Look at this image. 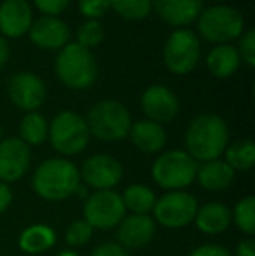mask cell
Instances as JSON below:
<instances>
[{
    "label": "cell",
    "mask_w": 255,
    "mask_h": 256,
    "mask_svg": "<svg viewBox=\"0 0 255 256\" xmlns=\"http://www.w3.org/2000/svg\"><path fill=\"white\" fill-rule=\"evenodd\" d=\"M197 32L201 38L213 46L231 44L245 32V18L232 6H211L201 10L197 18Z\"/></svg>",
    "instance_id": "obj_5"
},
{
    "label": "cell",
    "mask_w": 255,
    "mask_h": 256,
    "mask_svg": "<svg viewBox=\"0 0 255 256\" xmlns=\"http://www.w3.org/2000/svg\"><path fill=\"white\" fill-rule=\"evenodd\" d=\"M91 237H93V228L86 220H75L65 230V240L72 248L86 246Z\"/></svg>",
    "instance_id": "obj_30"
},
{
    "label": "cell",
    "mask_w": 255,
    "mask_h": 256,
    "mask_svg": "<svg viewBox=\"0 0 255 256\" xmlns=\"http://www.w3.org/2000/svg\"><path fill=\"white\" fill-rule=\"evenodd\" d=\"M231 220L234 225L245 236L252 237L255 234V197L245 196L236 202L234 209L231 211Z\"/></svg>",
    "instance_id": "obj_27"
},
{
    "label": "cell",
    "mask_w": 255,
    "mask_h": 256,
    "mask_svg": "<svg viewBox=\"0 0 255 256\" xmlns=\"http://www.w3.org/2000/svg\"><path fill=\"white\" fill-rule=\"evenodd\" d=\"M232 256H255V240L252 237H246L236 246V253Z\"/></svg>",
    "instance_id": "obj_37"
},
{
    "label": "cell",
    "mask_w": 255,
    "mask_h": 256,
    "mask_svg": "<svg viewBox=\"0 0 255 256\" xmlns=\"http://www.w3.org/2000/svg\"><path fill=\"white\" fill-rule=\"evenodd\" d=\"M197 199L187 190H175L157 197L152 209V220L156 225L170 230H180L194 222L197 212Z\"/></svg>",
    "instance_id": "obj_9"
},
{
    "label": "cell",
    "mask_w": 255,
    "mask_h": 256,
    "mask_svg": "<svg viewBox=\"0 0 255 256\" xmlns=\"http://www.w3.org/2000/svg\"><path fill=\"white\" fill-rule=\"evenodd\" d=\"M34 23V10L27 0L0 2V35L4 38H20L28 34Z\"/></svg>",
    "instance_id": "obj_17"
},
{
    "label": "cell",
    "mask_w": 255,
    "mask_h": 256,
    "mask_svg": "<svg viewBox=\"0 0 255 256\" xmlns=\"http://www.w3.org/2000/svg\"><path fill=\"white\" fill-rule=\"evenodd\" d=\"M0 140H2V124H0Z\"/></svg>",
    "instance_id": "obj_40"
},
{
    "label": "cell",
    "mask_w": 255,
    "mask_h": 256,
    "mask_svg": "<svg viewBox=\"0 0 255 256\" xmlns=\"http://www.w3.org/2000/svg\"><path fill=\"white\" fill-rule=\"evenodd\" d=\"M56 242V234L46 223H34L20 234L18 246L23 253L41 254L49 251Z\"/></svg>",
    "instance_id": "obj_23"
},
{
    "label": "cell",
    "mask_w": 255,
    "mask_h": 256,
    "mask_svg": "<svg viewBox=\"0 0 255 256\" xmlns=\"http://www.w3.org/2000/svg\"><path fill=\"white\" fill-rule=\"evenodd\" d=\"M7 96L11 103L23 112H37L48 98L46 84L37 74L18 72L7 82Z\"/></svg>",
    "instance_id": "obj_12"
},
{
    "label": "cell",
    "mask_w": 255,
    "mask_h": 256,
    "mask_svg": "<svg viewBox=\"0 0 255 256\" xmlns=\"http://www.w3.org/2000/svg\"><path fill=\"white\" fill-rule=\"evenodd\" d=\"M81 186L79 168L63 157H53L41 162L32 176V188L41 199L60 202L72 197Z\"/></svg>",
    "instance_id": "obj_2"
},
{
    "label": "cell",
    "mask_w": 255,
    "mask_h": 256,
    "mask_svg": "<svg viewBox=\"0 0 255 256\" xmlns=\"http://www.w3.org/2000/svg\"><path fill=\"white\" fill-rule=\"evenodd\" d=\"M77 44L82 46V48L89 49L91 51L93 48L100 46L105 38V30H103V24L100 21L95 20H86L81 26L77 28Z\"/></svg>",
    "instance_id": "obj_29"
},
{
    "label": "cell",
    "mask_w": 255,
    "mask_h": 256,
    "mask_svg": "<svg viewBox=\"0 0 255 256\" xmlns=\"http://www.w3.org/2000/svg\"><path fill=\"white\" fill-rule=\"evenodd\" d=\"M140 106L149 120L157 124H168L178 115L180 102L170 88L163 84H154L143 91L140 98Z\"/></svg>",
    "instance_id": "obj_14"
},
{
    "label": "cell",
    "mask_w": 255,
    "mask_h": 256,
    "mask_svg": "<svg viewBox=\"0 0 255 256\" xmlns=\"http://www.w3.org/2000/svg\"><path fill=\"white\" fill-rule=\"evenodd\" d=\"M82 214L93 230H110L123 222L126 208L116 190H96L86 197Z\"/></svg>",
    "instance_id": "obj_10"
},
{
    "label": "cell",
    "mask_w": 255,
    "mask_h": 256,
    "mask_svg": "<svg viewBox=\"0 0 255 256\" xmlns=\"http://www.w3.org/2000/svg\"><path fill=\"white\" fill-rule=\"evenodd\" d=\"M109 6L128 21L145 20L152 12V0H109Z\"/></svg>",
    "instance_id": "obj_28"
},
{
    "label": "cell",
    "mask_w": 255,
    "mask_h": 256,
    "mask_svg": "<svg viewBox=\"0 0 255 256\" xmlns=\"http://www.w3.org/2000/svg\"><path fill=\"white\" fill-rule=\"evenodd\" d=\"M89 134L107 143L123 142L131 129V114L117 100H102L89 108L86 117Z\"/></svg>",
    "instance_id": "obj_4"
},
{
    "label": "cell",
    "mask_w": 255,
    "mask_h": 256,
    "mask_svg": "<svg viewBox=\"0 0 255 256\" xmlns=\"http://www.w3.org/2000/svg\"><path fill=\"white\" fill-rule=\"evenodd\" d=\"M91 256H131V254L124 248H121L117 242H103L93 251Z\"/></svg>",
    "instance_id": "obj_35"
},
{
    "label": "cell",
    "mask_w": 255,
    "mask_h": 256,
    "mask_svg": "<svg viewBox=\"0 0 255 256\" xmlns=\"http://www.w3.org/2000/svg\"><path fill=\"white\" fill-rule=\"evenodd\" d=\"M49 122L39 112H28L20 122V136L18 138L28 146H39L48 140Z\"/></svg>",
    "instance_id": "obj_25"
},
{
    "label": "cell",
    "mask_w": 255,
    "mask_h": 256,
    "mask_svg": "<svg viewBox=\"0 0 255 256\" xmlns=\"http://www.w3.org/2000/svg\"><path fill=\"white\" fill-rule=\"evenodd\" d=\"M231 223V209L222 202H208L201 206L194 216V225L206 236H218L225 232Z\"/></svg>",
    "instance_id": "obj_21"
},
{
    "label": "cell",
    "mask_w": 255,
    "mask_h": 256,
    "mask_svg": "<svg viewBox=\"0 0 255 256\" xmlns=\"http://www.w3.org/2000/svg\"><path fill=\"white\" fill-rule=\"evenodd\" d=\"M32 44H35L39 49L44 51H60L70 42V26L67 21L55 16H42L39 20H34L30 30Z\"/></svg>",
    "instance_id": "obj_15"
},
{
    "label": "cell",
    "mask_w": 255,
    "mask_h": 256,
    "mask_svg": "<svg viewBox=\"0 0 255 256\" xmlns=\"http://www.w3.org/2000/svg\"><path fill=\"white\" fill-rule=\"evenodd\" d=\"M58 256H79V254L75 253V251H62Z\"/></svg>",
    "instance_id": "obj_39"
},
{
    "label": "cell",
    "mask_w": 255,
    "mask_h": 256,
    "mask_svg": "<svg viewBox=\"0 0 255 256\" xmlns=\"http://www.w3.org/2000/svg\"><path fill=\"white\" fill-rule=\"evenodd\" d=\"M156 236V222L150 214H128L117 225V244L126 251L142 250Z\"/></svg>",
    "instance_id": "obj_16"
},
{
    "label": "cell",
    "mask_w": 255,
    "mask_h": 256,
    "mask_svg": "<svg viewBox=\"0 0 255 256\" xmlns=\"http://www.w3.org/2000/svg\"><path fill=\"white\" fill-rule=\"evenodd\" d=\"M152 10L173 28H189L203 10V0H152Z\"/></svg>",
    "instance_id": "obj_18"
},
{
    "label": "cell",
    "mask_w": 255,
    "mask_h": 256,
    "mask_svg": "<svg viewBox=\"0 0 255 256\" xmlns=\"http://www.w3.org/2000/svg\"><path fill=\"white\" fill-rule=\"evenodd\" d=\"M79 176H81V182H84L86 186L95 188V192L96 190H114L123 180L124 169L123 164L112 155L96 154L82 162Z\"/></svg>",
    "instance_id": "obj_11"
},
{
    "label": "cell",
    "mask_w": 255,
    "mask_h": 256,
    "mask_svg": "<svg viewBox=\"0 0 255 256\" xmlns=\"http://www.w3.org/2000/svg\"><path fill=\"white\" fill-rule=\"evenodd\" d=\"M234 176L236 172L222 158L201 162V166H197V172H196L197 183L206 192H222V190H227L232 185V182H234Z\"/></svg>",
    "instance_id": "obj_20"
},
{
    "label": "cell",
    "mask_w": 255,
    "mask_h": 256,
    "mask_svg": "<svg viewBox=\"0 0 255 256\" xmlns=\"http://www.w3.org/2000/svg\"><path fill=\"white\" fill-rule=\"evenodd\" d=\"M241 60H239L238 49L232 44L213 46L206 56V68L213 77L229 78L238 72Z\"/></svg>",
    "instance_id": "obj_22"
},
{
    "label": "cell",
    "mask_w": 255,
    "mask_h": 256,
    "mask_svg": "<svg viewBox=\"0 0 255 256\" xmlns=\"http://www.w3.org/2000/svg\"><path fill=\"white\" fill-rule=\"evenodd\" d=\"M128 136L133 146L142 154H157L166 145L164 128L157 122L149 120V118H142V120L131 124Z\"/></svg>",
    "instance_id": "obj_19"
},
{
    "label": "cell",
    "mask_w": 255,
    "mask_h": 256,
    "mask_svg": "<svg viewBox=\"0 0 255 256\" xmlns=\"http://www.w3.org/2000/svg\"><path fill=\"white\" fill-rule=\"evenodd\" d=\"M189 256H232V253L218 244H203V246L194 248Z\"/></svg>",
    "instance_id": "obj_34"
},
{
    "label": "cell",
    "mask_w": 255,
    "mask_h": 256,
    "mask_svg": "<svg viewBox=\"0 0 255 256\" xmlns=\"http://www.w3.org/2000/svg\"><path fill=\"white\" fill-rule=\"evenodd\" d=\"M48 138L51 142V146L60 155L72 157L88 148L91 134L82 115L72 110H63L56 114L55 118L49 122Z\"/></svg>",
    "instance_id": "obj_7"
},
{
    "label": "cell",
    "mask_w": 255,
    "mask_h": 256,
    "mask_svg": "<svg viewBox=\"0 0 255 256\" xmlns=\"http://www.w3.org/2000/svg\"><path fill=\"white\" fill-rule=\"evenodd\" d=\"M37 10H41L42 16H55L60 18L67 10L70 0H34Z\"/></svg>",
    "instance_id": "obj_33"
},
{
    "label": "cell",
    "mask_w": 255,
    "mask_h": 256,
    "mask_svg": "<svg viewBox=\"0 0 255 256\" xmlns=\"http://www.w3.org/2000/svg\"><path fill=\"white\" fill-rule=\"evenodd\" d=\"M236 49H238L241 63H245L248 68H253L255 66V32L253 30L243 32L241 37H239V46Z\"/></svg>",
    "instance_id": "obj_31"
},
{
    "label": "cell",
    "mask_w": 255,
    "mask_h": 256,
    "mask_svg": "<svg viewBox=\"0 0 255 256\" xmlns=\"http://www.w3.org/2000/svg\"><path fill=\"white\" fill-rule=\"evenodd\" d=\"M201 60V44L191 28H175L163 48L164 66L173 75H187Z\"/></svg>",
    "instance_id": "obj_8"
},
{
    "label": "cell",
    "mask_w": 255,
    "mask_h": 256,
    "mask_svg": "<svg viewBox=\"0 0 255 256\" xmlns=\"http://www.w3.org/2000/svg\"><path fill=\"white\" fill-rule=\"evenodd\" d=\"M32 164V150L18 136L0 140V182L13 183L21 180Z\"/></svg>",
    "instance_id": "obj_13"
},
{
    "label": "cell",
    "mask_w": 255,
    "mask_h": 256,
    "mask_svg": "<svg viewBox=\"0 0 255 256\" xmlns=\"http://www.w3.org/2000/svg\"><path fill=\"white\" fill-rule=\"evenodd\" d=\"M55 74L63 86L75 91L89 89L98 78V63L89 49L68 42L55 58Z\"/></svg>",
    "instance_id": "obj_3"
},
{
    "label": "cell",
    "mask_w": 255,
    "mask_h": 256,
    "mask_svg": "<svg viewBox=\"0 0 255 256\" xmlns=\"http://www.w3.org/2000/svg\"><path fill=\"white\" fill-rule=\"evenodd\" d=\"M197 162L185 150H168L157 155L152 162L150 176L157 186L175 192V190H185L196 182Z\"/></svg>",
    "instance_id": "obj_6"
},
{
    "label": "cell",
    "mask_w": 255,
    "mask_h": 256,
    "mask_svg": "<svg viewBox=\"0 0 255 256\" xmlns=\"http://www.w3.org/2000/svg\"><path fill=\"white\" fill-rule=\"evenodd\" d=\"M121 199L126 208V212L129 211L131 214H149V212H152L157 197L154 190L147 185L133 183L121 194Z\"/></svg>",
    "instance_id": "obj_24"
},
{
    "label": "cell",
    "mask_w": 255,
    "mask_h": 256,
    "mask_svg": "<svg viewBox=\"0 0 255 256\" xmlns=\"http://www.w3.org/2000/svg\"><path fill=\"white\" fill-rule=\"evenodd\" d=\"M11 202H13V190L7 183L0 182V214H4L9 209Z\"/></svg>",
    "instance_id": "obj_36"
},
{
    "label": "cell",
    "mask_w": 255,
    "mask_h": 256,
    "mask_svg": "<svg viewBox=\"0 0 255 256\" xmlns=\"http://www.w3.org/2000/svg\"><path fill=\"white\" fill-rule=\"evenodd\" d=\"M185 152L194 160L208 162L220 158L229 143V128L217 114H199L189 122L184 134Z\"/></svg>",
    "instance_id": "obj_1"
},
{
    "label": "cell",
    "mask_w": 255,
    "mask_h": 256,
    "mask_svg": "<svg viewBox=\"0 0 255 256\" xmlns=\"http://www.w3.org/2000/svg\"><path fill=\"white\" fill-rule=\"evenodd\" d=\"M109 0H79V10L86 20L98 21L109 12Z\"/></svg>",
    "instance_id": "obj_32"
},
{
    "label": "cell",
    "mask_w": 255,
    "mask_h": 256,
    "mask_svg": "<svg viewBox=\"0 0 255 256\" xmlns=\"http://www.w3.org/2000/svg\"><path fill=\"white\" fill-rule=\"evenodd\" d=\"M211 2H224V0H211Z\"/></svg>",
    "instance_id": "obj_41"
},
{
    "label": "cell",
    "mask_w": 255,
    "mask_h": 256,
    "mask_svg": "<svg viewBox=\"0 0 255 256\" xmlns=\"http://www.w3.org/2000/svg\"><path fill=\"white\" fill-rule=\"evenodd\" d=\"M9 54H11L9 44H7L6 38L0 35V68H2L4 64L7 63V60H9Z\"/></svg>",
    "instance_id": "obj_38"
},
{
    "label": "cell",
    "mask_w": 255,
    "mask_h": 256,
    "mask_svg": "<svg viewBox=\"0 0 255 256\" xmlns=\"http://www.w3.org/2000/svg\"><path fill=\"white\" fill-rule=\"evenodd\" d=\"M224 160L232 171H250L255 164V145L252 140H238L225 148Z\"/></svg>",
    "instance_id": "obj_26"
}]
</instances>
